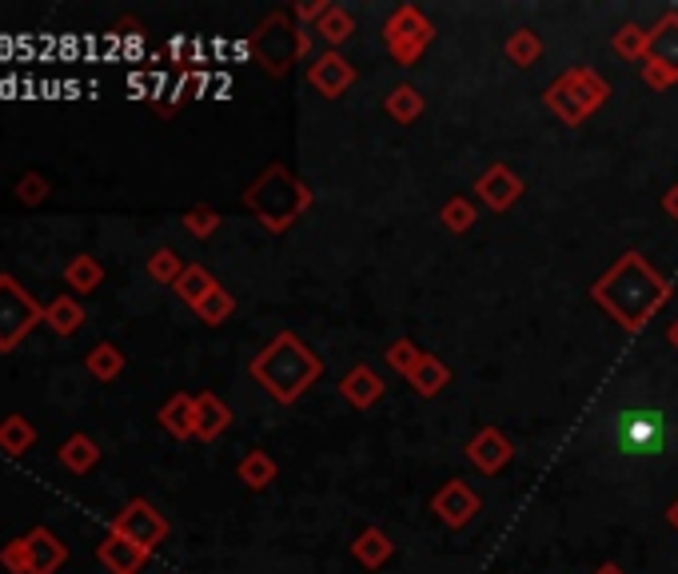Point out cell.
Returning <instances> with one entry per match:
<instances>
[{
	"mask_svg": "<svg viewBox=\"0 0 678 574\" xmlns=\"http://www.w3.org/2000/svg\"><path fill=\"white\" fill-rule=\"evenodd\" d=\"M232 316H236V296H232V291H228L224 284L212 287V296L204 299L200 307H196V319H200V324H208V327L228 324Z\"/></svg>",
	"mask_w": 678,
	"mask_h": 574,
	"instance_id": "cell-34",
	"label": "cell"
},
{
	"mask_svg": "<svg viewBox=\"0 0 678 574\" xmlns=\"http://www.w3.org/2000/svg\"><path fill=\"white\" fill-rule=\"evenodd\" d=\"M236 475H239V483H244L248 491H268L272 483H276L279 467H276V459H272V455H268L264 447H252L248 455L239 459Z\"/></svg>",
	"mask_w": 678,
	"mask_h": 574,
	"instance_id": "cell-25",
	"label": "cell"
},
{
	"mask_svg": "<svg viewBox=\"0 0 678 574\" xmlns=\"http://www.w3.org/2000/svg\"><path fill=\"white\" fill-rule=\"evenodd\" d=\"M96 463H100V447H96V439L85 435V430H77V435H68V439L60 443V467L72 471V475H88Z\"/></svg>",
	"mask_w": 678,
	"mask_h": 574,
	"instance_id": "cell-26",
	"label": "cell"
},
{
	"mask_svg": "<svg viewBox=\"0 0 678 574\" xmlns=\"http://www.w3.org/2000/svg\"><path fill=\"white\" fill-rule=\"evenodd\" d=\"M12 191H17V200L24 204V208H40V204L48 200V191H52V184H48L40 172H24V176H20V180H17V188H12Z\"/></svg>",
	"mask_w": 678,
	"mask_h": 574,
	"instance_id": "cell-38",
	"label": "cell"
},
{
	"mask_svg": "<svg viewBox=\"0 0 678 574\" xmlns=\"http://www.w3.org/2000/svg\"><path fill=\"white\" fill-rule=\"evenodd\" d=\"M392 555H395V543L383 526H367V531H360L352 543V558L363 566V571H380V566L392 563Z\"/></svg>",
	"mask_w": 678,
	"mask_h": 574,
	"instance_id": "cell-18",
	"label": "cell"
},
{
	"mask_svg": "<svg viewBox=\"0 0 678 574\" xmlns=\"http://www.w3.org/2000/svg\"><path fill=\"white\" fill-rule=\"evenodd\" d=\"M312 204H316V191L307 188L292 168H284V164L264 168V172L248 184V191H244V208H248L272 236L292 228L304 211H312Z\"/></svg>",
	"mask_w": 678,
	"mask_h": 574,
	"instance_id": "cell-3",
	"label": "cell"
},
{
	"mask_svg": "<svg viewBox=\"0 0 678 574\" xmlns=\"http://www.w3.org/2000/svg\"><path fill=\"white\" fill-rule=\"evenodd\" d=\"M40 324H45V307L32 299L29 287H20L17 276L0 271V355L17 352Z\"/></svg>",
	"mask_w": 678,
	"mask_h": 574,
	"instance_id": "cell-6",
	"label": "cell"
},
{
	"mask_svg": "<svg viewBox=\"0 0 678 574\" xmlns=\"http://www.w3.org/2000/svg\"><path fill=\"white\" fill-rule=\"evenodd\" d=\"M463 455H468L471 467L483 471V475H499L507 463L515 459V443L507 439L499 427H483V430L471 435V443L463 447Z\"/></svg>",
	"mask_w": 678,
	"mask_h": 574,
	"instance_id": "cell-14",
	"label": "cell"
},
{
	"mask_svg": "<svg viewBox=\"0 0 678 574\" xmlns=\"http://www.w3.org/2000/svg\"><path fill=\"white\" fill-rule=\"evenodd\" d=\"M475 196H479V204H483V208L511 211L519 200H523V176H519L511 164L495 160L488 172L475 180Z\"/></svg>",
	"mask_w": 678,
	"mask_h": 574,
	"instance_id": "cell-13",
	"label": "cell"
},
{
	"mask_svg": "<svg viewBox=\"0 0 678 574\" xmlns=\"http://www.w3.org/2000/svg\"><path fill=\"white\" fill-rule=\"evenodd\" d=\"M431 511L448 531H463L468 523H475V515L483 511V498L463 483V478H448L435 495H431Z\"/></svg>",
	"mask_w": 678,
	"mask_h": 574,
	"instance_id": "cell-11",
	"label": "cell"
},
{
	"mask_svg": "<svg viewBox=\"0 0 678 574\" xmlns=\"http://www.w3.org/2000/svg\"><path fill=\"white\" fill-rule=\"evenodd\" d=\"M607 96H611V85H607L595 68L574 65V68H567L563 77L551 80V85L543 88V105L551 108L567 128H579L607 105Z\"/></svg>",
	"mask_w": 678,
	"mask_h": 574,
	"instance_id": "cell-4",
	"label": "cell"
},
{
	"mask_svg": "<svg viewBox=\"0 0 678 574\" xmlns=\"http://www.w3.org/2000/svg\"><path fill=\"white\" fill-rule=\"evenodd\" d=\"M45 327L60 339L77 335L85 327V307H80L77 296H57L52 304H45Z\"/></svg>",
	"mask_w": 678,
	"mask_h": 574,
	"instance_id": "cell-22",
	"label": "cell"
},
{
	"mask_svg": "<svg viewBox=\"0 0 678 574\" xmlns=\"http://www.w3.org/2000/svg\"><path fill=\"white\" fill-rule=\"evenodd\" d=\"M431 40H435V24H431L428 12H420L415 4H400V9L387 17V24H383V48H387V57L403 68L420 65V57L431 48Z\"/></svg>",
	"mask_w": 678,
	"mask_h": 574,
	"instance_id": "cell-7",
	"label": "cell"
},
{
	"mask_svg": "<svg viewBox=\"0 0 678 574\" xmlns=\"http://www.w3.org/2000/svg\"><path fill=\"white\" fill-rule=\"evenodd\" d=\"M180 224H184V231H188L191 239H212L216 231H220V211L216 208H188L180 216Z\"/></svg>",
	"mask_w": 678,
	"mask_h": 574,
	"instance_id": "cell-37",
	"label": "cell"
},
{
	"mask_svg": "<svg viewBox=\"0 0 678 574\" xmlns=\"http://www.w3.org/2000/svg\"><path fill=\"white\" fill-rule=\"evenodd\" d=\"M216 284H220V279L212 276L204 264H188V268H184V276L173 284V291L180 296V304H188L191 311H196V307H200L204 299L212 296V287H216Z\"/></svg>",
	"mask_w": 678,
	"mask_h": 574,
	"instance_id": "cell-27",
	"label": "cell"
},
{
	"mask_svg": "<svg viewBox=\"0 0 678 574\" xmlns=\"http://www.w3.org/2000/svg\"><path fill=\"white\" fill-rule=\"evenodd\" d=\"M503 57L511 60L515 68H531L539 57H543V40H539L535 29H515L511 37H507Z\"/></svg>",
	"mask_w": 678,
	"mask_h": 574,
	"instance_id": "cell-32",
	"label": "cell"
},
{
	"mask_svg": "<svg viewBox=\"0 0 678 574\" xmlns=\"http://www.w3.org/2000/svg\"><path fill=\"white\" fill-rule=\"evenodd\" d=\"M125 367H128V359L116 344H96L92 352L85 355V372L92 375L96 383L120 379V372H125Z\"/></svg>",
	"mask_w": 678,
	"mask_h": 574,
	"instance_id": "cell-29",
	"label": "cell"
},
{
	"mask_svg": "<svg viewBox=\"0 0 678 574\" xmlns=\"http://www.w3.org/2000/svg\"><path fill=\"white\" fill-rule=\"evenodd\" d=\"M307 85L316 88L324 100H340L347 88L355 85V65L344 57V52H335V48H324L320 57L307 60Z\"/></svg>",
	"mask_w": 678,
	"mask_h": 574,
	"instance_id": "cell-12",
	"label": "cell"
},
{
	"mask_svg": "<svg viewBox=\"0 0 678 574\" xmlns=\"http://www.w3.org/2000/svg\"><path fill=\"white\" fill-rule=\"evenodd\" d=\"M228 427H232V407H228V403H224L220 395H212V392L196 395V439H200V443L220 439Z\"/></svg>",
	"mask_w": 678,
	"mask_h": 574,
	"instance_id": "cell-19",
	"label": "cell"
},
{
	"mask_svg": "<svg viewBox=\"0 0 678 574\" xmlns=\"http://www.w3.org/2000/svg\"><path fill=\"white\" fill-rule=\"evenodd\" d=\"M316 37L324 40L327 48H335V52H340V44L355 37V17L344 9V4H332V9H327V17L316 24Z\"/></svg>",
	"mask_w": 678,
	"mask_h": 574,
	"instance_id": "cell-31",
	"label": "cell"
},
{
	"mask_svg": "<svg viewBox=\"0 0 678 574\" xmlns=\"http://www.w3.org/2000/svg\"><path fill=\"white\" fill-rule=\"evenodd\" d=\"M96 558H100V566H105L108 574H136L144 563H148V551H140L136 543H128V538L108 531L105 543L96 546Z\"/></svg>",
	"mask_w": 678,
	"mask_h": 574,
	"instance_id": "cell-17",
	"label": "cell"
},
{
	"mask_svg": "<svg viewBox=\"0 0 678 574\" xmlns=\"http://www.w3.org/2000/svg\"><path fill=\"white\" fill-rule=\"evenodd\" d=\"M0 566L9 574H29V546H24V535L0 546Z\"/></svg>",
	"mask_w": 678,
	"mask_h": 574,
	"instance_id": "cell-39",
	"label": "cell"
},
{
	"mask_svg": "<svg viewBox=\"0 0 678 574\" xmlns=\"http://www.w3.org/2000/svg\"><path fill=\"white\" fill-rule=\"evenodd\" d=\"M423 347L415 344V339H407V335H400V339H392V344L383 347V364L392 367V372H400L403 379H407L411 372H415V367L423 364Z\"/></svg>",
	"mask_w": 678,
	"mask_h": 574,
	"instance_id": "cell-33",
	"label": "cell"
},
{
	"mask_svg": "<svg viewBox=\"0 0 678 574\" xmlns=\"http://www.w3.org/2000/svg\"><path fill=\"white\" fill-rule=\"evenodd\" d=\"M296 32L299 24H292L287 12H268L256 29V57L268 77H284L287 65L296 60Z\"/></svg>",
	"mask_w": 678,
	"mask_h": 574,
	"instance_id": "cell-10",
	"label": "cell"
},
{
	"mask_svg": "<svg viewBox=\"0 0 678 574\" xmlns=\"http://www.w3.org/2000/svg\"><path fill=\"white\" fill-rule=\"evenodd\" d=\"M423 108H428V100H423L420 88L407 85V80H400V85L387 92V100H383V112L392 116L395 125H415L423 116Z\"/></svg>",
	"mask_w": 678,
	"mask_h": 574,
	"instance_id": "cell-23",
	"label": "cell"
},
{
	"mask_svg": "<svg viewBox=\"0 0 678 574\" xmlns=\"http://www.w3.org/2000/svg\"><path fill=\"white\" fill-rule=\"evenodd\" d=\"M383 387H387L383 375L367 364H355L352 372H344V379H340V395L352 403L355 412H372L375 403L383 399Z\"/></svg>",
	"mask_w": 678,
	"mask_h": 574,
	"instance_id": "cell-16",
	"label": "cell"
},
{
	"mask_svg": "<svg viewBox=\"0 0 678 574\" xmlns=\"http://www.w3.org/2000/svg\"><path fill=\"white\" fill-rule=\"evenodd\" d=\"M642 85L662 92V88L678 85V9L662 12L655 24H650L647 40V60L639 65Z\"/></svg>",
	"mask_w": 678,
	"mask_h": 574,
	"instance_id": "cell-8",
	"label": "cell"
},
{
	"mask_svg": "<svg viewBox=\"0 0 678 574\" xmlns=\"http://www.w3.org/2000/svg\"><path fill=\"white\" fill-rule=\"evenodd\" d=\"M647 40H650V29H642L635 20H627V24H619V29L611 32L615 57L631 60V65H642V60H647Z\"/></svg>",
	"mask_w": 678,
	"mask_h": 574,
	"instance_id": "cell-30",
	"label": "cell"
},
{
	"mask_svg": "<svg viewBox=\"0 0 678 574\" xmlns=\"http://www.w3.org/2000/svg\"><path fill=\"white\" fill-rule=\"evenodd\" d=\"M112 535H120V538H128V543H136L140 551H148L153 555L156 546L168 538V518L160 515V511L148 503V498H128L125 507L116 511V518H112V526H108Z\"/></svg>",
	"mask_w": 678,
	"mask_h": 574,
	"instance_id": "cell-9",
	"label": "cell"
},
{
	"mask_svg": "<svg viewBox=\"0 0 678 574\" xmlns=\"http://www.w3.org/2000/svg\"><path fill=\"white\" fill-rule=\"evenodd\" d=\"M475 216H479L475 204L463 200V196H451V200L443 204V211H440V224L451 231V236H468V231L475 228Z\"/></svg>",
	"mask_w": 678,
	"mask_h": 574,
	"instance_id": "cell-36",
	"label": "cell"
},
{
	"mask_svg": "<svg viewBox=\"0 0 678 574\" xmlns=\"http://www.w3.org/2000/svg\"><path fill=\"white\" fill-rule=\"evenodd\" d=\"M312 32H316V29H304V24H299V32H296V60L312 57Z\"/></svg>",
	"mask_w": 678,
	"mask_h": 574,
	"instance_id": "cell-41",
	"label": "cell"
},
{
	"mask_svg": "<svg viewBox=\"0 0 678 574\" xmlns=\"http://www.w3.org/2000/svg\"><path fill=\"white\" fill-rule=\"evenodd\" d=\"M667 344L678 352V319H670V327H667Z\"/></svg>",
	"mask_w": 678,
	"mask_h": 574,
	"instance_id": "cell-44",
	"label": "cell"
},
{
	"mask_svg": "<svg viewBox=\"0 0 678 574\" xmlns=\"http://www.w3.org/2000/svg\"><path fill=\"white\" fill-rule=\"evenodd\" d=\"M248 372L272 399L292 407V403H299L320 383L324 359H320L296 331H279L259 347V355L252 359Z\"/></svg>",
	"mask_w": 678,
	"mask_h": 574,
	"instance_id": "cell-2",
	"label": "cell"
},
{
	"mask_svg": "<svg viewBox=\"0 0 678 574\" xmlns=\"http://www.w3.org/2000/svg\"><path fill=\"white\" fill-rule=\"evenodd\" d=\"M611 439L615 447H619V455L655 459L670 443V419L659 407H627V412H619V419H615Z\"/></svg>",
	"mask_w": 678,
	"mask_h": 574,
	"instance_id": "cell-5",
	"label": "cell"
},
{
	"mask_svg": "<svg viewBox=\"0 0 678 574\" xmlns=\"http://www.w3.org/2000/svg\"><path fill=\"white\" fill-rule=\"evenodd\" d=\"M662 211H667L670 220H678V184H670V188L662 191Z\"/></svg>",
	"mask_w": 678,
	"mask_h": 574,
	"instance_id": "cell-42",
	"label": "cell"
},
{
	"mask_svg": "<svg viewBox=\"0 0 678 574\" xmlns=\"http://www.w3.org/2000/svg\"><path fill=\"white\" fill-rule=\"evenodd\" d=\"M156 419H160V427L168 430L173 439H196V395L176 392L173 399L156 412Z\"/></svg>",
	"mask_w": 678,
	"mask_h": 574,
	"instance_id": "cell-20",
	"label": "cell"
},
{
	"mask_svg": "<svg viewBox=\"0 0 678 574\" xmlns=\"http://www.w3.org/2000/svg\"><path fill=\"white\" fill-rule=\"evenodd\" d=\"M32 447H37V427H32L24 415H4V419H0V451L12 455V459H20V455H29Z\"/></svg>",
	"mask_w": 678,
	"mask_h": 574,
	"instance_id": "cell-28",
	"label": "cell"
},
{
	"mask_svg": "<svg viewBox=\"0 0 678 574\" xmlns=\"http://www.w3.org/2000/svg\"><path fill=\"white\" fill-rule=\"evenodd\" d=\"M595 574H627V571H622L619 563H602V566H599V571H595Z\"/></svg>",
	"mask_w": 678,
	"mask_h": 574,
	"instance_id": "cell-45",
	"label": "cell"
},
{
	"mask_svg": "<svg viewBox=\"0 0 678 574\" xmlns=\"http://www.w3.org/2000/svg\"><path fill=\"white\" fill-rule=\"evenodd\" d=\"M407 383H411V392L420 395V399H435V395L443 392L451 383V367L443 364L440 355H423V364L415 367V372L407 375Z\"/></svg>",
	"mask_w": 678,
	"mask_h": 574,
	"instance_id": "cell-24",
	"label": "cell"
},
{
	"mask_svg": "<svg viewBox=\"0 0 678 574\" xmlns=\"http://www.w3.org/2000/svg\"><path fill=\"white\" fill-rule=\"evenodd\" d=\"M591 299L622 331L639 335L655 319V311L670 299V284L650 268V259H642V251H622L591 284Z\"/></svg>",
	"mask_w": 678,
	"mask_h": 574,
	"instance_id": "cell-1",
	"label": "cell"
},
{
	"mask_svg": "<svg viewBox=\"0 0 678 574\" xmlns=\"http://www.w3.org/2000/svg\"><path fill=\"white\" fill-rule=\"evenodd\" d=\"M24 546H29V574H57L68 563V543L48 526H32Z\"/></svg>",
	"mask_w": 678,
	"mask_h": 574,
	"instance_id": "cell-15",
	"label": "cell"
},
{
	"mask_svg": "<svg viewBox=\"0 0 678 574\" xmlns=\"http://www.w3.org/2000/svg\"><path fill=\"white\" fill-rule=\"evenodd\" d=\"M100 284H105V264L88 256V251H80V256H72L65 264V287L72 296H92Z\"/></svg>",
	"mask_w": 678,
	"mask_h": 574,
	"instance_id": "cell-21",
	"label": "cell"
},
{
	"mask_svg": "<svg viewBox=\"0 0 678 574\" xmlns=\"http://www.w3.org/2000/svg\"><path fill=\"white\" fill-rule=\"evenodd\" d=\"M184 268H188V264H184L176 248H156L153 256H148V279L160 287H173L176 279L184 276Z\"/></svg>",
	"mask_w": 678,
	"mask_h": 574,
	"instance_id": "cell-35",
	"label": "cell"
},
{
	"mask_svg": "<svg viewBox=\"0 0 678 574\" xmlns=\"http://www.w3.org/2000/svg\"><path fill=\"white\" fill-rule=\"evenodd\" d=\"M327 9H332V4H327V0H304V4H296V24H320V20L327 17Z\"/></svg>",
	"mask_w": 678,
	"mask_h": 574,
	"instance_id": "cell-40",
	"label": "cell"
},
{
	"mask_svg": "<svg viewBox=\"0 0 678 574\" xmlns=\"http://www.w3.org/2000/svg\"><path fill=\"white\" fill-rule=\"evenodd\" d=\"M667 523H670V531H678V495L670 498V507H667Z\"/></svg>",
	"mask_w": 678,
	"mask_h": 574,
	"instance_id": "cell-43",
	"label": "cell"
}]
</instances>
